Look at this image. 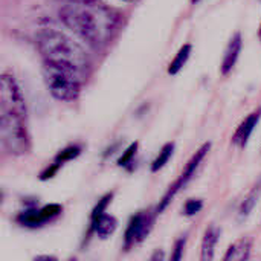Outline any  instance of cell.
<instances>
[{
	"label": "cell",
	"mask_w": 261,
	"mask_h": 261,
	"mask_svg": "<svg viewBox=\"0 0 261 261\" xmlns=\"http://www.w3.org/2000/svg\"><path fill=\"white\" fill-rule=\"evenodd\" d=\"M60 20L92 47H102L115 34L119 14L104 5L73 6L66 5L60 9Z\"/></svg>",
	"instance_id": "6da1fadb"
},
{
	"label": "cell",
	"mask_w": 261,
	"mask_h": 261,
	"mask_svg": "<svg viewBox=\"0 0 261 261\" xmlns=\"http://www.w3.org/2000/svg\"><path fill=\"white\" fill-rule=\"evenodd\" d=\"M37 46L44 63L67 69L80 76L89 67V55L83 46L57 29L41 31L37 35Z\"/></svg>",
	"instance_id": "7a4b0ae2"
},
{
	"label": "cell",
	"mask_w": 261,
	"mask_h": 261,
	"mask_svg": "<svg viewBox=\"0 0 261 261\" xmlns=\"http://www.w3.org/2000/svg\"><path fill=\"white\" fill-rule=\"evenodd\" d=\"M43 78H44L47 92L57 101L72 102L81 93V76L67 69L44 63L43 64Z\"/></svg>",
	"instance_id": "3957f363"
},
{
	"label": "cell",
	"mask_w": 261,
	"mask_h": 261,
	"mask_svg": "<svg viewBox=\"0 0 261 261\" xmlns=\"http://www.w3.org/2000/svg\"><path fill=\"white\" fill-rule=\"evenodd\" d=\"M0 144L11 156H24L31 151L32 142L26 119L0 113Z\"/></svg>",
	"instance_id": "277c9868"
},
{
	"label": "cell",
	"mask_w": 261,
	"mask_h": 261,
	"mask_svg": "<svg viewBox=\"0 0 261 261\" xmlns=\"http://www.w3.org/2000/svg\"><path fill=\"white\" fill-rule=\"evenodd\" d=\"M210 150H211V142H205L202 147H199V148L196 150V153L191 156V159L185 164V167H184L180 176L168 187V190L165 191V194H164L162 199L159 200L158 206L154 208V211H156L158 216L162 214V213L170 206V203L173 202V199H174V197L188 185V182L194 177L196 171L199 170V167L202 165V162H203L205 158L208 156Z\"/></svg>",
	"instance_id": "5b68a950"
},
{
	"label": "cell",
	"mask_w": 261,
	"mask_h": 261,
	"mask_svg": "<svg viewBox=\"0 0 261 261\" xmlns=\"http://www.w3.org/2000/svg\"><path fill=\"white\" fill-rule=\"evenodd\" d=\"M0 113L14 115L18 118H28V106L23 90L17 78L9 73H0Z\"/></svg>",
	"instance_id": "8992f818"
},
{
	"label": "cell",
	"mask_w": 261,
	"mask_h": 261,
	"mask_svg": "<svg viewBox=\"0 0 261 261\" xmlns=\"http://www.w3.org/2000/svg\"><path fill=\"white\" fill-rule=\"evenodd\" d=\"M156 217V211H138L130 217L122 239V249L125 252L130 251L133 246L142 243L150 236Z\"/></svg>",
	"instance_id": "52a82bcc"
},
{
	"label": "cell",
	"mask_w": 261,
	"mask_h": 261,
	"mask_svg": "<svg viewBox=\"0 0 261 261\" xmlns=\"http://www.w3.org/2000/svg\"><path fill=\"white\" fill-rule=\"evenodd\" d=\"M61 213H63V206L58 203H49L44 206H32V208H24L15 217V222L20 226L35 229V228L44 226L46 223L54 222L55 219L61 216Z\"/></svg>",
	"instance_id": "ba28073f"
},
{
	"label": "cell",
	"mask_w": 261,
	"mask_h": 261,
	"mask_svg": "<svg viewBox=\"0 0 261 261\" xmlns=\"http://www.w3.org/2000/svg\"><path fill=\"white\" fill-rule=\"evenodd\" d=\"M118 225H119V222H118V219H116L115 216L107 214V213L102 214L99 219H96L95 222L89 223V229H87V232H86V236H84L83 246H87L89 242H90V239H92L93 236L98 237L99 240H107V239H110V237L116 232Z\"/></svg>",
	"instance_id": "9c48e42d"
},
{
	"label": "cell",
	"mask_w": 261,
	"mask_h": 261,
	"mask_svg": "<svg viewBox=\"0 0 261 261\" xmlns=\"http://www.w3.org/2000/svg\"><path fill=\"white\" fill-rule=\"evenodd\" d=\"M260 118L261 109L258 107L255 112L249 113V115L242 121V124L236 128V132H234V135H232V144L237 145V147H240V148H245V147L248 145L249 138H251V135L254 133V130H255V127H257Z\"/></svg>",
	"instance_id": "30bf717a"
},
{
	"label": "cell",
	"mask_w": 261,
	"mask_h": 261,
	"mask_svg": "<svg viewBox=\"0 0 261 261\" xmlns=\"http://www.w3.org/2000/svg\"><path fill=\"white\" fill-rule=\"evenodd\" d=\"M252 251H254V239L245 236L240 240L229 245V248L222 257V261H249Z\"/></svg>",
	"instance_id": "8fae6325"
},
{
	"label": "cell",
	"mask_w": 261,
	"mask_h": 261,
	"mask_svg": "<svg viewBox=\"0 0 261 261\" xmlns=\"http://www.w3.org/2000/svg\"><path fill=\"white\" fill-rule=\"evenodd\" d=\"M242 46H243V40H242V34L240 32H236L228 46H226V50L223 54V58H222V64H220V72L222 75H229V72L234 69V66L237 64L239 61V57H240V52H242Z\"/></svg>",
	"instance_id": "7c38bea8"
},
{
	"label": "cell",
	"mask_w": 261,
	"mask_h": 261,
	"mask_svg": "<svg viewBox=\"0 0 261 261\" xmlns=\"http://www.w3.org/2000/svg\"><path fill=\"white\" fill-rule=\"evenodd\" d=\"M261 194V180L254 185V188H251V191L245 196V199L242 200L240 206H239V217L240 219H246L252 214V211L255 210L258 200H260Z\"/></svg>",
	"instance_id": "4fadbf2b"
},
{
	"label": "cell",
	"mask_w": 261,
	"mask_h": 261,
	"mask_svg": "<svg viewBox=\"0 0 261 261\" xmlns=\"http://www.w3.org/2000/svg\"><path fill=\"white\" fill-rule=\"evenodd\" d=\"M174 150H176V144H174V142H167V144H164L162 148L159 150L158 156H156L154 161L151 162L150 171H151V173H159V171L170 162V159L173 158Z\"/></svg>",
	"instance_id": "5bb4252c"
},
{
	"label": "cell",
	"mask_w": 261,
	"mask_h": 261,
	"mask_svg": "<svg viewBox=\"0 0 261 261\" xmlns=\"http://www.w3.org/2000/svg\"><path fill=\"white\" fill-rule=\"evenodd\" d=\"M83 153V147L80 144H70V145H66L64 148H61L55 158H54V164H57L58 167H63L66 165L67 162H72L75 161L76 158H80V154Z\"/></svg>",
	"instance_id": "9a60e30c"
},
{
	"label": "cell",
	"mask_w": 261,
	"mask_h": 261,
	"mask_svg": "<svg viewBox=\"0 0 261 261\" xmlns=\"http://www.w3.org/2000/svg\"><path fill=\"white\" fill-rule=\"evenodd\" d=\"M191 50H193V46L191 44H184L179 52L174 55V58L171 60L170 66H168V73L170 75H176L182 70V67L187 64V61L190 60V55H191Z\"/></svg>",
	"instance_id": "2e32d148"
},
{
	"label": "cell",
	"mask_w": 261,
	"mask_h": 261,
	"mask_svg": "<svg viewBox=\"0 0 261 261\" xmlns=\"http://www.w3.org/2000/svg\"><path fill=\"white\" fill-rule=\"evenodd\" d=\"M113 197H115V191H110V193H106V194H104L98 202H96V205L93 206V210H92V213H90L89 223L95 222L96 219H99L102 214H106V213H107V208L110 206V203H112Z\"/></svg>",
	"instance_id": "e0dca14e"
},
{
	"label": "cell",
	"mask_w": 261,
	"mask_h": 261,
	"mask_svg": "<svg viewBox=\"0 0 261 261\" xmlns=\"http://www.w3.org/2000/svg\"><path fill=\"white\" fill-rule=\"evenodd\" d=\"M138 150H139V142H138V141L132 142V144L122 151V154L118 158L116 165L121 167V168H128V165L133 164V161H135V158H136V154H138Z\"/></svg>",
	"instance_id": "ac0fdd59"
},
{
	"label": "cell",
	"mask_w": 261,
	"mask_h": 261,
	"mask_svg": "<svg viewBox=\"0 0 261 261\" xmlns=\"http://www.w3.org/2000/svg\"><path fill=\"white\" fill-rule=\"evenodd\" d=\"M203 205H205V203H203V200H202V199H199V197L188 199V200L184 203L182 214H184L185 217H194V216H197V214L202 211Z\"/></svg>",
	"instance_id": "d6986e66"
},
{
	"label": "cell",
	"mask_w": 261,
	"mask_h": 261,
	"mask_svg": "<svg viewBox=\"0 0 261 261\" xmlns=\"http://www.w3.org/2000/svg\"><path fill=\"white\" fill-rule=\"evenodd\" d=\"M185 246H187V237H185V236H182V237H179V239L173 243V249H171V254H170V258H168V261L184 260Z\"/></svg>",
	"instance_id": "ffe728a7"
},
{
	"label": "cell",
	"mask_w": 261,
	"mask_h": 261,
	"mask_svg": "<svg viewBox=\"0 0 261 261\" xmlns=\"http://www.w3.org/2000/svg\"><path fill=\"white\" fill-rule=\"evenodd\" d=\"M60 168H61V167H58V165H57V164H54V162H52V164H49V165H47V167L40 173V180H43V182H44V180H50V179H54V177L57 176V173L60 171Z\"/></svg>",
	"instance_id": "44dd1931"
},
{
	"label": "cell",
	"mask_w": 261,
	"mask_h": 261,
	"mask_svg": "<svg viewBox=\"0 0 261 261\" xmlns=\"http://www.w3.org/2000/svg\"><path fill=\"white\" fill-rule=\"evenodd\" d=\"M66 5H73V6H96L102 5L101 0H63Z\"/></svg>",
	"instance_id": "7402d4cb"
},
{
	"label": "cell",
	"mask_w": 261,
	"mask_h": 261,
	"mask_svg": "<svg viewBox=\"0 0 261 261\" xmlns=\"http://www.w3.org/2000/svg\"><path fill=\"white\" fill-rule=\"evenodd\" d=\"M148 261H165V252H164V249H156V251H153V254L150 255V258Z\"/></svg>",
	"instance_id": "603a6c76"
},
{
	"label": "cell",
	"mask_w": 261,
	"mask_h": 261,
	"mask_svg": "<svg viewBox=\"0 0 261 261\" xmlns=\"http://www.w3.org/2000/svg\"><path fill=\"white\" fill-rule=\"evenodd\" d=\"M32 261H60L58 260V257H55V255H52V254H38V255H35Z\"/></svg>",
	"instance_id": "cb8c5ba5"
},
{
	"label": "cell",
	"mask_w": 261,
	"mask_h": 261,
	"mask_svg": "<svg viewBox=\"0 0 261 261\" xmlns=\"http://www.w3.org/2000/svg\"><path fill=\"white\" fill-rule=\"evenodd\" d=\"M199 261H213V260H211V258H203V257H200Z\"/></svg>",
	"instance_id": "d4e9b609"
},
{
	"label": "cell",
	"mask_w": 261,
	"mask_h": 261,
	"mask_svg": "<svg viewBox=\"0 0 261 261\" xmlns=\"http://www.w3.org/2000/svg\"><path fill=\"white\" fill-rule=\"evenodd\" d=\"M258 38H260V41H261V24H260V28H258Z\"/></svg>",
	"instance_id": "484cf974"
},
{
	"label": "cell",
	"mask_w": 261,
	"mask_h": 261,
	"mask_svg": "<svg viewBox=\"0 0 261 261\" xmlns=\"http://www.w3.org/2000/svg\"><path fill=\"white\" fill-rule=\"evenodd\" d=\"M193 3H197V2H200V0H191Z\"/></svg>",
	"instance_id": "4316f807"
},
{
	"label": "cell",
	"mask_w": 261,
	"mask_h": 261,
	"mask_svg": "<svg viewBox=\"0 0 261 261\" xmlns=\"http://www.w3.org/2000/svg\"><path fill=\"white\" fill-rule=\"evenodd\" d=\"M122 2H135V0H122Z\"/></svg>",
	"instance_id": "83f0119b"
},
{
	"label": "cell",
	"mask_w": 261,
	"mask_h": 261,
	"mask_svg": "<svg viewBox=\"0 0 261 261\" xmlns=\"http://www.w3.org/2000/svg\"><path fill=\"white\" fill-rule=\"evenodd\" d=\"M0 202H2V197H0Z\"/></svg>",
	"instance_id": "f1b7e54d"
}]
</instances>
